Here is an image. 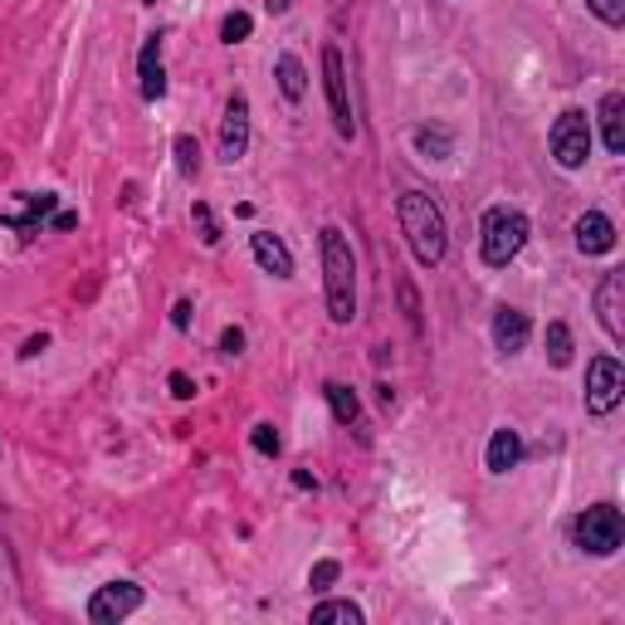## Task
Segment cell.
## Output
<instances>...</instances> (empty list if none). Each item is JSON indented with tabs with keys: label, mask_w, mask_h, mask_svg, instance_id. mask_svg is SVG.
<instances>
[{
	"label": "cell",
	"mask_w": 625,
	"mask_h": 625,
	"mask_svg": "<svg viewBox=\"0 0 625 625\" xmlns=\"http://www.w3.org/2000/svg\"><path fill=\"white\" fill-rule=\"evenodd\" d=\"M249 249H255V265L265 274H274V279H293V255L274 230H255V235H249Z\"/></svg>",
	"instance_id": "cell-13"
},
{
	"label": "cell",
	"mask_w": 625,
	"mask_h": 625,
	"mask_svg": "<svg viewBox=\"0 0 625 625\" xmlns=\"http://www.w3.org/2000/svg\"><path fill=\"white\" fill-rule=\"evenodd\" d=\"M323 89H327V108H333V127L343 142L357 137V118H353V98H347V64L333 45L323 49Z\"/></svg>",
	"instance_id": "cell-7"
},
{
	"label": "cell",
	"mask_w": 625,
	"mask_h": 625,
	"mask_svg": "<svg viewBox=\"0 0 625 625\" xmlns=\"http://www.w3.org/2000/svg\"><path fill=\"white\" fill-rule=\"evenodd\" d=\"M323 397H327V405H333V415L343 425H357L361 421V401H357V391L347 387V381H327Z\"/></svg>",
	"instance_id": "cell-19"
},
{
	"label": "cell",
	"mask_w": 625,
	"mask_h": 625,
	"mask_svg": "<svg viewBox=\"0 0 625 625\" xmlns=\"http://www.w3.org/2000/svg\"><path fill=\"white\" fill-rule=\"evenodd\" d=\"M137 79H142V98H147V103L167 98V64H161V35H147V40H142Z\"/></svg>",
	"instance_id": "cell-11"
},
{
	"label": "cell",
	"mask_w": 625,
	"mask_h": 625,
	"mask_svg": "<svg viewBox=\"0 0 625 625\" xmlns=\"http://www.w3.org/2000/svg\"><path fill=\"white\" fill-rule=\"evenodd\" d=\"M518 459H523V435L513 431V425H499V431L489 435L484 469L489 475H509V469H518Z\"/></svg>",
	"instance_id": "cell-15"
},
{
	"label": "cell",
	"mask_w": 625,
	"mask_h": 625,
	"mask_svg": "<svg viewBox=\"0 0 625 625\" xmlns=\"http://www.w3.org/2000/svg\"><path fill=\"white\" fill-rule=\"evenodd\" d=\"M274 79H279V93L289 98V103H303V93H309V69H303L299 54H279V59H274Z\"/></svg>",
	"instance_id": "cell-17"
},
{
	"label": "cell",
	"mask_w": 625,
	"mask_h": 625,
	"mask_svg": "<svg viewBox=\"0 0 625 625\" xmlns=\"http://www.w3.org/2000/svg\"><path fill=\"white\" fill-rule=\"evenodd\" d=\"M191 221H196V235H201V245H221V225H215V211L205 201H196L191 205Z\"/></svg>",
	"instance_id": "cell-24"
},
{
	"label": "cell",
	"mask_w": 625,
	"mask_h": 625,
	"mask_svg": "<svg viewBox=\"0 0 625 625\" xmlns=\"http://www.w3.org/2000/svg\"><path fill=\"white\" fill-rule=\"evenodd\" d=\"M528 337H533V323H528V313H523V309H499V313H493V347H499L503 357L523 353Z\"/></svg>",
	"instance_id": "cell-14"
},
{
	"label": "cell",
	"mask_w": 625,
	"mask_h": 625,
	"mask_svg": "<svg viewBox=\"0 0 625 625\" xmlns=\"http://www.w3.org/2000/svg\"><path fill=\"white\" fill-rule=\"evenodd\" d=\"M367 616H361L357 601H317L313 606V625H361Z\"/></svg>",
	"instance_id": "cell-22"
},
{
	"label": "cell",
	"mask_w": 625,
	"mask_h": 625,
	"mask_svg": "<svg viewBox=\"0 0 625 625\" xmlns=\"http://www.w3.org/2000/svg\"><path fill=\"white\" fill-rule=\"evenodd\" d=\"M317 249H323V299H327V317L333 323H353L357 317V255L347 245V235L337 225H323L317 235Z\"/></svg>",
	"instance_id": "cell-1"
},
{
	"label": "cell",
	"mask_w": 625,
	"mask_h": 625,
	"mask_svg": "<svg viewBox=\"0 0 625 625\" xmlns=\"http://www.w3.org/2000/svg\"><path fill=\"white\" fill-rule=\"evenodd\" d=\"M245 152H249V98L230 93L225 118H221V161L235 167V161H245Z\"/></svg>",
	"instance_id": "cell-9"
},
{
	"label": "cell",
	"mask_w": 625,
	"mask_h": 625,
	"mask_svg": "<svg viewBox=\"0 0 625 625\" xmlns=\"http://www.w3.org/2000/svg\"><path fill=\"white\" fill-rule=\"evenodd\" d=\"M572 543L581 547V553H591V557L621 553V543H625L621 509H616V503H591V509H581L572 518Z\"/></svg>",
	"instance_id": "cell-4"
},
{
	"label": "cell",
	"mask_w": 625,
	"mask_h": 625,
	"mask_svg": "<svg viewBox=\"0 0 625 625\" xmlns=\"http://www.w3.org/2000/svg\"><path fill=\"white\" fill-rule=\"evenodd\" d=\"M45 347H49V333H40V337H30V343L20 347V357H40V353H45Z\"/></svg>",
	"instance_id": "cell-32"
},
{
	"label": "cell",
	"mask_w": 625,
	"mask_h": 625,
	"mask_svg": "<svg viewBox=\"0 0 625 625\" xmlns=\"http://www.w3.org/2000/svg\"><path fill=\"white\" fill-rule=\"evenodd\" d=\"M171 152H177V171H181L186 181L201 177V142H196L191 133H181L177 142H171Z\"/></svg>",
	"instance_id": "cell-23"
},
{
	"label": "cell",
	"mask_w": 625,
	"mask_h": 625,
	"mask_svg": "<svg viewBox=\"0 0 625 625\" xmlns=\"http://www.w3.org/2000/svg\"><path fill=\"white\" fill-rule=\"evenodd\" d=\"M543 343H547V361H553V367H572V327H567L562 317L547 323Z\"/></svg>",
	"instance_id": "cell-21"
},
{
	"label": "cell",
	"mask_w": 625,
	"mask_h": 625,
	"mask_svg": "<svg viewBox=\"0 0 625 625\" xmlns=\"http://www.w3.org/2000/svg\"><path fill=\"white\" fill-rule=\"evenodd\" d=\"M572 235H577L581 255H611V249H616V221H611V215H601V211L581 215V221L572 225Z\"/></svg>",
	"instance_id": "cell-12"
},
{
	"label": "cell",
	"mask_w": 625,
	"mask_h": 625,
	"mask_svg": "<svg viewBox=\"0 0 625 625\" xmlns=\"http://www.w3.org/2000/svg\"><path fill=\"white\" fill-rule=\"evenodd\" d=\"M547 147H553V161L562 171H581L591 157V118L581 113V108H567V113H557L553 133H547Z\"/></svg>",
	"instance_id": "cell-5"
},
{
	"label": "cell",
	"mask_w": 625,
	"mask_h": 625,
	"mask_svg": "<svg viewBox=\"0 0 625 625\" xmlns=\"http://www.w3.org/2000/svg\"><path fill=\"white\" fill-rule=\"evenodd\" d=\"M54 211H59V196H54V191H40V196H25V211H20V215H5V225H10V230H40Z\"/></svg>",
	"instance_id": "cell-18"
},
{
	"label": "cell",
	"mask_w": 625,
	"mask_h": 625,
	"mask_svg": "<svg viewBox=\"0 0 625 625\" xmlns=\"http://www.w3.org/2000/svg\"><path fill=\"white\" fill-rule=\"evenodd\" d=\"M249 30H255V15H245V10H235V15L221 20V40H225V45H245Z\"/></svg>",
	"instance_id": "cell-25"
},
{
	"label": "cell",
	"mask_w": 625,
	"mask_h": 625,
	"mask_svg": "<svg viewBox=\"0 0 625 625\" xmlns=\"http://www.w3.org/2000/svg\"><path fill=\"white\" fill-rule=\"evenodd\" d=\"M142 5H157V0H142Z\"/></svg>",
	"instance_id": "cell-35"
},
{
	"label": "cell",
	"mask_w": 625,
	"mask_h": 625,
	"mask_svg": "<svg viewBox=\"0 0 625 625\" xmlns=\"http://www.w3.org/2000/svg\"><path fill=\"white\" fill-rule=\"evenodd\" d=\"M596 118H601V142H606V152L611 157H625V98L606 93Z\"/></svg>",
	"instance_id": "cell-16"
},
{
	"label": "cell",
	"mask_w": 625,
	"mask_h": 625,
	"mask_svg": "<svg viewBox=\"0 0 625 625\" xmlns=\"http://www.w3.org/2000/svg\"><path fill=\"white\" fill-rule=\"evenodd\" d=\"M245 353V327H221V357Z\"/></svg>",
	"instance_id": "cell-29"
},
{
	"label": "cell",
	"mask_w": 625,
	"mask_h": 625,
	"mask_svg": "<svg viewBox=\"0 0 625 625\" xmlns=\"http://www.w3.org/2000/svg\"><path fill=\"white\" fill-rule=\"evenodd\" d=\"M397 215H401V235H405V245H411L415 265L435 269V265L445 259V249H449L445 211H440V205H435L425 191H401Z\"/></svg>",
	"instance_id": "cell-2"
},
{
	"label": "cell",
	"mask_w": 625,
	"mask_h": 625,
	"mask_svg": "<svg viewBox=\"0 0 625 625\" xmlns=\"http://www.w3.org/2000/svg\"><path fill=\"white\" fill-rule=\"evenodd\" d=\"M293 484H299V489H317V479L309 475V469H293Z\"/></svg>",
	"instance_id": "cell-33"
},
{
	"label": "cell",
	"mask_w": 625,
	"mask_h": 625,
	"mask_svg": "<svg viewBox=\"0 0 625 625\" xmlns=\"http://www.w3.org/2000/svg\"><path fill=\"white\" fill-rule=\"evenodd\" d=\"M587 10L601 20V25H611V30L625 25V0H587Z\"/></svg>",
	"instance_id": "cell-26"
},
{
	"label": "cell",
	"mask_w": 625,
	"mask_h": 625,
	"mask_svg": "<svg viewBox=\"0 0 625 625\" xmlns=\"http://www.w3.org/2000/svg\"><path fill=\"white\" fill-rule=\"evenodd\" d=\"M625 397V367H621V357H611V353H601V357H591V367H587V415H611L621 405Z\"/></svg>",
	"instance_id": "cell-6"
},
{
	"label": "cell",
	"mask_w": 625,
	"mask_h": 625,
	"mask_svg": "<svg viewBox=\"0 0 625 625\" xmlns=\"http://www.w3.org/2000/svg\"><path fill=\"white\" fill-rule=\"evenodd\" d=\"M528 235H533V225L518 205H489L484 225H479V255H484L489 269H509L523 255Z\"/></svg>",
	"instance_id": "cell-3"
},
{
	"label": "cell",
	"mask_w": 625,
	"mask_h": 625,
	"mask_svg": "<svg viewBox=\"0 0 625 625\" xmlns=\"http://www.w3.org/2000/svg\"><path fill=\"white\" fill-rule=\"evenodd\" d=\"M167 387H171V397H177V401H191V397H196V381L186 377V371H171Z\"/></svg>",
	"instance_id": "cell-30"
},
{
	"label": "cell",
	"mask_w": 625,
	"mask_h": 625,
	"mask_svg": "<svg viewBox=\"0 0 625 625\" xmlns=\"http://www.w3.org/2000/svg\"><path fill=\"white\" fill-rule=\"evenodd\" d=\"M293 5V0H265V10H269V15H283V10H289Z\"/></svg>",
	"instance_id": "cell-34"
},
{
	"label": "cell",
	"mask_w": 625,
	"mask_h": 625,
	"mask_svg": "<svg viewBox=\"0 0 625 625\" xmlns=\"http://www.w3.org/2000/svg\"><path fill=\"white\" fill-rule=\"evenodd\" d=\"M337 577H343V562H333V557H323V562H317L313 572H309V587H313V591H327Z\"/></svg>",
	"instance_id": "cell-28"
},
{
	"label": "cell",
	"mask_w": 625,
	"mask_h": 625,
	"mask_svg": "<svg viewBox=\"0 0 625 625\" xmlns=\"http://www.w3.org/2000/svg\"><path fill=\"white\" fill-rule=\"evenodd\" d=\"M171 327H177V333L191 327V303H186V299H177V309H171Z\"/></svg>",
	"instance_id": "cell-31"
},
{
	"label": "cell",
	"mask_w": 625,
	"mask_h": 625,
	"mask_svg": "<svg viewBox=\"0 0 625 625\" xmlns=\"http://www.w3.org/2000/svg\"><path fill=\"white\" fill-rule=\"evenodd\" d=\"M133 611H142V587L137 581H108L89 596V621L93 625H118L127 621Z\"/></svg>",
	"instance_id": "cell-8"
},
{
	"label": "cell",
	"mask_w": 625,
	"mask_h": 625,
	"mask_svg": "<svg viewBox=\"0 0 625 625\" xmlns=\"http://www.w3.org/2000/svg\"><path fill=\"white\" fill-rule=\"evenodd\" d=\"M596 313L611 343H625V269H606L596 283Z\"/></svg>",
	"instance_id": "cell-10"
},
{
	"label": "cell",
	"mask_w": 625,
	"mask_h": 625,
	"mask_svg": "<svg viewBox=\"0 0 625 625\" xmlns=\"http://www.w3.org/2000/svg\"><path fill=\"white\" fill-rule=\"evenodd\" d=\"M249 445H255V449H259V455H269V459H274V455H279V449H283V435H279V431H274V425H269V421H259V425H255V431H249Z\"/></svg>",
	"instance_id": "cell-27"
},
{
	"label": "cell",
	"mask_w": 625,
	"mask_h": 625,
	"mask_svg": "<svg viewBox=\"0 0 625 625\" xmlns=\"http://www.w3.org/2000/svg\"><path fill=\"white\" fill-rule=\"evenodd\" d=\"M411 142H415V152H421V157H435V161H445L449 152H455V137H449V127H415L411 133Z\"/></svg>",
	"instance_id": "cell-20"
}]
</instances>
